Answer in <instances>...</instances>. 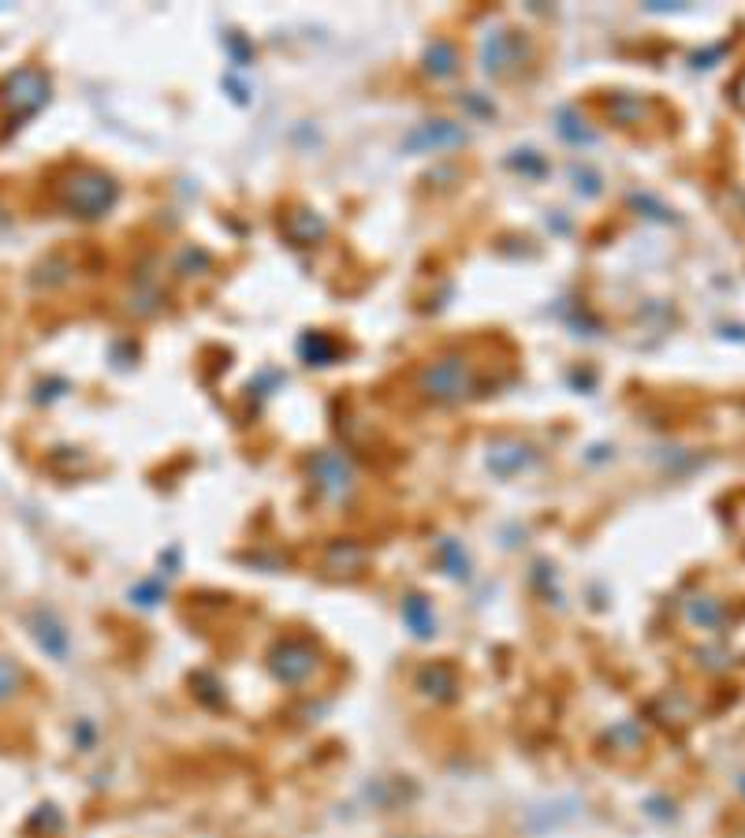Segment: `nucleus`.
Returning <instances> with one entry per match:
<instances>
[{
    "label": "nucleus",
    "instance_id": "obj_1",
    "mask_svg": "<svg viewBox=\"0 0 745 838\" xmlns=\"http://www.w3.org/2000/svg\"><path fill=\"white\" fill-rule=\"evenodd\" d=\"M15 678H19V675H15L8 663L0 660V697H8V693L15 690Z\"/></svg>",
    "mask_w": 745,
    "mask_h": 838
}]
</instances>
